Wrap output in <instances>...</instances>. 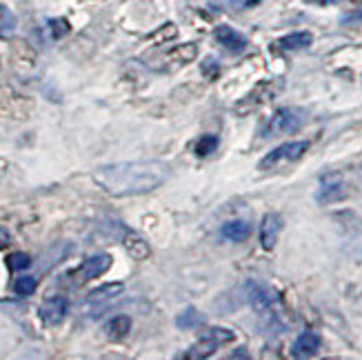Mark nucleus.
Returning a JSON list of instances; mask_svg holds the SVG:
<instances>
[{
	"label": "nucleus",
	"mask_w": 362,
	"mask_h": 360,
	"mask_svg": "<svg viewBox=\"0 0 362 360\" xmlns=\"http://www.w3.org/2000/svg\"><path fill=\"white\" fill-rule=\"evenodd\" d=\"M198 58V45L196 42H185V45H176L167 50L165 54H160L156 58V69H178L185 67L189 62H194Z\"/></svg>",
	"instance_id": "0eeeda50"
},
{
	"label": "nucleus",
	"mask_w": 362,
	"mask_h": 360,
	"mask_svg": "<svg viewBox=\"0 0 362 360\" xmlns=\"http://www.w3.org/2000/svg\"><path fill=\"white\" fill-rule=\"evenodd\" d=\"M247 298L254 307V311L258 316H262L269 325H278L282 323V307H280V296L267 285H260V283H254V280H249L247 283Z\"/></svg>",
	"instance_id": "7ed1b4c3"
},
{
	"label": "nucleus",
	"mask_w": 362,
	"mask_h": 360,
	"mask_svg": "<svg viewBox=\"0 0 362 360\" xmlns=\"http://www.w3.org/2000/svg\"><path fill=\"white\" fill-rule=\"evenodd\" d=\"M251 233V225L247 221H231L223 227V238L231 240V243H243L249 238Z\"/></svg>",
	"instance_id": "dca6fc26"
},
{
	"label": "nucleus",
	"mask_w": 362,
	"mask_h": 360,
	"mask_svg": "<svg viewBox=\"0 0 362 360\" xmlns=\"http://www.w3.org/2000/svg\"><path fill=\"white\" fill-rule=\"evenodd\" d=\"M305 109L300 107H282L278 112L267 120L264 129H262V138L269 140L276 136H287L298 132L305 124Z\"/></svg>",
	"instance_id": "20e7f679"
},
{
	"label": "nucleus",
	"mask_w": 362,
	"mask_h": 360,
	"mask_svg": "<svg viewBox=\"0 0 362 360\" xmlns=\"http://www.w3.org/2000/svg\"><path fill=\"white\" fill-rule=\"evenodd\" d=\"M36 287H38L36 276H21V278H16V283H13V291L18 296H31L36 291Z\"/></svg>",
	"instance_id": "412c9836"
},
{
	"label": "nucleus",
	"mask_w": 362,
	"mask_h": 360,
	"mask_svg": "<svg viewBox=\"0 0 362 360\" xmlns=\"http://www.w3.org/2000/svg\"><path fill=\"white\" fill-rule=\"evenodd\" d=\"M313 42V36L309 31H293V34H287L276 40V47L280 52H298V50H305Z\"/></svg>",
	"instance_id": "2eb2a0df"
},
{
	"label": "nucleus",
	"mask_w": 362,
	"mask_h": 360,
	"mask_svg": "<svg viewBox=\"0 0 362 360\" xmlns=\"http://www.w3.org/2000/svg\"><path fill=\"white\" fill-rule=\"evenodd\" d=\"M109 267H112V256L109 254H96V256H89L87 260H83V265L69 274V278H74V285H85L93 278H100Z\"/></svg>",
	"instance_id": "6e6552de"
},
{
	"label": "nucleus",
	"mask_w": 362,
	"mask_h": 360,
	"mask_svg": "<svg viewBox=\"0 0 362 360\" xmlns=\"http://www.w3.org/2000/svg\"><path fill=\"white\" fill-rule=\"evenodd\" d=\"M218 145H220V138L214 136V134H207V136H202L198 143H196V153L204 158V156L214 153L218 149Z\"/></svg>",
	"instance_id": "4be33fe9"
},
{
	"label": "nucleus",
	"mask_w": 362,
	"mask_h": 360,
	"mask_svg": "<svg viewBox=\"0 0 362 360\" xmlns=\"http://www.w3.org/2000/svg\"><path fill=\"white\" fill-rule=\"evenodd\" d=\"M67 311H69V301L65 296H49L40 305V320L47 327H56L67 318Z\"/></svg>",
	"instance_id": "9d476101"
},
{
	"label": "nucleus",
	"mask_w": 362,
	"mask_h": 360,
	"mask_svg": "<svg viewBox=\"0 0 362 360\" xmlns=\"http://www.w3.org/2000/svg\"><path fill=\"white\" fill-rule=\"evenodd\" d=\"M354 176L356 174H349V171H327L318 180L316 200L320 205H334V202L347 200L356 190Z\"/></svg>",
	"instance_id": "f03ea898"
},
{
	"label": "nucleus",
	"mask_w": 362,
	"mask_h": 360,
	"mask_svg": "<svg viewBox=\"0 0 362 360\" xmlns=\"http://www.w3.org/2000/svg\"><path fill=\"white\" fill-rule=\"evenodd\" d=\"M16 25H18L16 13L7 5H0V40L11 38L13 31H16Z\"/></svg>",
	"instance_id": "aec40b11"
},
{
	"label": "nucleus",
	"mask_w": 362,
	"mask_h": 360,
	"mask_svg": "<svg viewBox=\"0 0 362 360\" xmlns=\"http://www.w3.org/2000/svg\"><path fill=\"white\" fill-rule=\"evenodd\" d=\"M122 283H109V285H103V287H98V289H93L91 294H89V303L93 305V303H107V301H112V298H116L118 294H122Z\"/></svg>",
	"instance_id": "6ab92c4d"
},
{
	"label": "nucleus",
	"mask_w": 362,
	"mask_h": 360,
	"mask_svg": "<svg viewBox=\"0 0 362 360\" xmlns=\"http://www.w3.org/2000/svg\"><path fill=\"white\" fill-rule=\"evenodd\" d=\"M216 40L231 54H243L245 47H247V38L240 34V31H235L229 25H220L216 29Z\"/></svg>",
	"instance_id": "f8f14e48"
},
{
	"label": "nucleus",
	"mask_w": 362,
	"mask_h": 360,
	"mask_svg": "<svg viewBox=\"0 0 362 360\" xmlns=\"http://www.w3.org/2000/svg\"><path fill=\"white\" fill-rule=\"evenodd\" d=\"M11 245V233L0 225V249H7Z\"/></svg>",
	"instance_id": "a878e982"
},
{
	"label": "nucleus",
	"mask_w": 362,
	"mask_h": 360,
	"mask_svg": "<svg viewBox=\"0 0 362 360\" xmlns=\"http://www.w3.org/2000/svg\"><path fill=\"white\" fill-rule=\"evenodd\" d=\"M280 87L274 83V81H264L260 83L258 87H254V91H249L247 96L235 105V114H251V112H256L258 107H262L264 103H269L274 96H276V91Z\"/></svg>",
	"instance_id": "1a4fd4ad"
},
{
	"label": "nucleus",
	"mask_w": 362,
	"mask_h": 360,
	"mask_svg": "<svg viewBox=\"0 0 362 360\" xmlns=\"http://www.w3.org/2000/svg\"><path fill=\"white\" fill-rule=\"evenodd\" d=\"M309 5H318V7H327V5H344V3H358V0H305Z\"/></svg>",
	"instance_id": "393cba45"
},
{
	"label": "nucleus",
	"mask_w": 362,
	"mask_h": 360,
	"mask_svg": "<svg viewBox=\"0 0 362 360\" xmlns=\"http://www.w3.org/2000/svg\"><path fill=\"white\" fill-rule=\"evenodd\" d=\"M176 325L180 327V330H200V327L204 325V316L196 307H189L182 311V314H178Z\"/></svg>",
	"instance_id": "a211bd4d"
},
{
	"label": "nucleus",
	"mask_w": 362,
	"mask_h": 360,
	"mask_svg": "<svg viewBox=\"0 0 362 360\" xmlns=\"http://www.w3.org/2000/svg\"><path fill=\"white\" fill-rule=\"evenodd\" d=\"M233 3H243V7H254L260 0H233Z\"/></svg>",
	"instance_id": "cd10ccee"
},
{
	"label": "nucleus",
	"mask_w": 362,
	"mask_h": 360,
	"mask_svg": "<svg viewBox=\"0 0 362 360\" xmlns=\"http://www.w3.org/2000/svg\"><path fill=\"white\" fill-rule=\"evenodd\" d=\"M282 231V216L280 214H267L260 223V245L267 252H272L278 243V236Z\"/></svg>",
	"instance_id": "9b49d317"
},
{
	"label": "nucleus",
	"mask_w": 362,
	"mask_h": 360,
	"mask_svg": "<svg viewBox=\"0 0 362 360\" xmlns=\"http://www.w3.org/2000/svg\"><path fill=\"white\" fill-rule=\"evenodd\" d=\"M169 167L160 161H134L103 165L93 171L96 180L112 196H138L158 190L169 178Z\"/></svg>",
	"instance_id": "f257e3e1"
},
{
	"label": "nucleus",
	"mask_w": 362,
	"mask_h": 360,
	"mask_svg": "<svg viewBox=\"0 0 362 360\" xmlns=\"http://www.w3.org/2000/svg\"><path fill=\"white\" fill-rule=\"evenodd\" d=\"M202 71L207 74V76H214V74H218V62H216L214 58L204 60V65H202Z\"/></svg>",
	"instance_id": "bb28decb"
},
{
	"label": "nucleus",
	"mask_w": 362,
	"mask_h": 360,
	"mask_svg": "<svg viewBox=\"0 0 362 360\" xmlns=\"http://www.w3.org/2000/svg\"><path fill=\"white\" fill-rule=\"evenodd\" d=\"M235 338V334L231 330H223V327H214L207 334H204L196 345L185 354V358H192V360H200V358H209L216 354V349L220 345H227Z\"/></svg>",
	"instance_id": "423d86ee"
},
{
	"label": "nucleus",
	"mask_w": 362,
	"mask_h": 360,
	"mask_svg": "<svg viewBox=\"0 0 362 360\" xmlns=\"http://www.w3.org/2000/svg\"><path fill=\"white\" fill-rule=\"evenodd\" d=\"M31 265V258H29V254H25V252H13L9 258H7V267L11 269V272H23V269H27Z\"/></svg>",
	"instance_id": "5701e85b"
},
{
	"label": "nucleus",
	"mask_w": 362,
	"mask_h": 360,
	"mask_svg": "<svg viewBox=\"0 0 362 360\" xmlns=\"http://www.w3.org/2000/svg\"><path fill=\"white\" fill-rule=\"evenodd\" d=\"M49 29H52V38H62L65 34H69V23L65 18H54L49 21Z\"/></svg>",
	"instance_id": "b1692460"
},
{
	"label": "nucleus",
	"mask_w": 362,
	"mask_h": 360,
	"mask_svg": "<svg viewBox=\"0 0 362 360\" xmlns=\"http://www.w3.org/2000/svg\"><path fill=\"white\" fill-rule=\"evenodd\" d=\"M105 332L109 338H114V340H120L124 338L129 332H132V318L129 316H116L114 320H109L107 327H105Z\"/></svg>",
	"instance_id": "f3484780"
},
{
	"label": "nucleus",
	"mask_w": 362,
	"mask_h": 360,
	"mask_svg": "<svg viewBox=\"0 0 362 360\" xmlns=\"http://www.w3.org/2000/svg\"><path fill=\"white\" fill-rule=\"evenodd\" d=\"M124 252H127L134 260H147L151 256V245L136 231H129L122 240Z\"/></svg>",
	"instance_id": "4468645a"
},
{
	"label": "nucleus",
	"mask_w": 362,
	"mask_h": 360,
	"mask_svg": "<svg viewBox=\"0 0 362 360\" xmlns=\"http://www.w3.org/2000/svg\"><path fill=\"white\" fill-rule=\"evenodd\" d=\"M309 149V143L307 140H293V143H285L276 149H272L269 153L264 156V158L258 163V169L260 171H276V169H282L287 167L296 161H300L303 156L307 153Z\"/></svg>",
	"instance_id": "39448f33"
},
{
	"label": "nucleus",
	"mask_w": 362,
	"mask_h": 360,
	"mask_svg": "<svg viewBox=\"0 0 362 360\" xmlns=\"http://www.w3.org/2000/svg\"><path fill=\"white\" fill-rule=\"evenodd\" d=\"M320 345H322V340H320V336L316 332H303L300 336L296 338L291 354L296 358H311V356H316L320 352Z\"/></svg>",
	"instance_id": "ddd939ff"
}]
</instances>
